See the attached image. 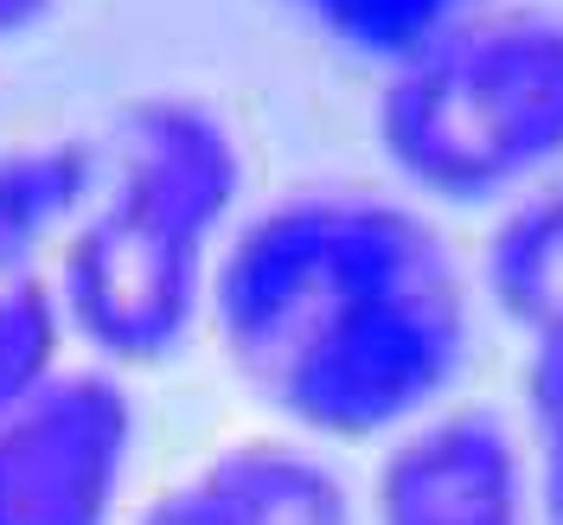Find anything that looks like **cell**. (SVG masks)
<instances>
[{
  "mask_svg": "<svg viewBox=\"0 0 563 525\" xmlns=\"http://www.w3.org/2000/svg\"><path fill=\"white\" fill-rule=\"evenodd\" d=\"M135 404L109 372H58L0 417V525H109Z\"/></svg>",
  "mask_w": 563,
  "mask_h": 525,
  "instance_id": "4",
  "label": "cell"
},
{
  "mask_svg": "<svg viewBox=\"0 0 563 525\" xmlns=\"http://www.w3.org/2000/svg\"><path fill=\"white\" fill-rule=\"evenodd\" d=\"M135 525H238V513H231L206 481H192V488H179V493H161Z\"/></svg>",
  "mask_w": 563,
  "mask_h": 525,
  "instance_id": "12",
  "label": "cell"
},
{
  "mask_svg": "<svg viewBox=\"0 0 563 525\" xmlns=\"http://www.w3.org/2000/svg\"><path fill=\"white\" fill-rule=\"evenodd\" d=\"M84 193V154H26L0 161V270Z\"/></svg>",
  "mask_w": 563,
  "mask_h": 525,
  "instance_id": "10",
  "label": "cell"
},
{
  "mask_svg": "<svg viewBox=\"0 0 563 525\" xmlns=\"http://www.w3.org/2000/svg\"><path fill=\"white\" fill-rule=\"evenodd\" d=\"M487 288L499 315L531 340L563 333V186L512 211L487 244Z\"/></svg>",
  "mask_w": 563,
  "mask_h": 525,
  "instance_id": "7",
  "label": "cell"
},
{
  "mask_svg": "<svg viewBox=\"0 0 563 525\" xmlns=\"http://www.w3.org/2000/svg\"><path fill=\"white\" fill-rule=\"evenodd\" d=\"M288 7L308 13L320 33L340 39L358 58L404 65V58H417L422 45L455 33L467 0H288Z\"/></svg>",
  "mask_w": 563,
  "mask_h": 525,
  "instance_id": "8",
  "label": "cell"
},
{
  "mask_svg": "<svg viewBox=\"0 0 563 525\" xmlns=\"http://www.w3.org/2000/svg\"><path fill=\"white\" fill-rule=\"evenodd\" d=\"M390 167L435 199H493L563 154V13L506 7L390 65L378 97Z\"/></svg>",
  "mask_w": 563,
  "mask_h": 525,
  "instance_id": "3",
  "label": "cell"
},
{
  "mask_svg": "<svg viewBox=\"0 0 563 525\" xmlns=\"http://www.w3.org/2000/svg\"><path fill=\"white\" fill-rule=\"evenodd\" d=\"M244 154L206 103L129 109L115 193L65 250V315L109 359H161L199 308L206 244L238 206Z\"/></svg>",
  "mask_w": 563,
  "mask_h": 525,
  "instance_id": "2",
  "label": "cell"
},
{
  "mask_svg": "<svg viewBox=\"0 0 563 525\" xmlns=\"http://www.w3.org/2000/svg\"><path fill=\"white\" fill-rule=\"evenodd\" d=\"M526 411L544 456V519L563 525V333L538 340L526 372Z\"/></svg>",
  "mask_w": 563,
  "mask_h": 525,
  "instance_id": "11",
  "label": "cell"
},
{
  "mask_svg": "<svg viewBox=\"0 0 563 525\" xmlns=\"http://www.w3.org/2000/svg\"><path fill=\"white\" fill-rule=\"evenodd\" d=\"M211 302L250 385L346 442L417 417L467 347V302L442 238L365 193H301L256 211Z\"/></svg>",
  "mask_w": 563,
  "mask_h": 525,
  "instance_id": "1",
  "label": "cell"
},
{
  "mask_svg": "<svg viewBox=\"0 0 563 525\" xmlns=\"http://www.w3.org/2000/svg\"><path fill=\"white\" fill-rule=\"evenodd\" d=\"M52 359H58V302L38 276L20 270L0 282V417L58 379Z\"/></svg>",
  "mask_w": 563,
  "mask_h": 525,
  "instance_id": "9",
  "label": "cell"
},
{
  "mask_svg": "<svg viewBox=\"0 0 563 525\" xmlns=\"http://www.w3.org/2000/svg\"><path fill=\"white\" fill-rule=\"evenodd\" d=\"M45 7H52V0H0V39L20 33V26H33Z\"/></svg>",
  "mask_w": 563,
  "mask_h": 525,
  "instance_id": "13",
  "label": "cell"
},
{
  "mask_svg": "<svg viewBox=\"0 0 563 525\" xmlns=\"http://www.w3.org/2000/svg\"><path fill=\"white\" fill-rule=\"evenodd\" d=\"M199 481L238 513V525H346V488L333 481V468L282 442L231 449Z\"/></svg>",
  "mask_w": 563,
  "mask_h": 525,
  "instance_id": "6",
  "label": "cell"
},
{
  "mask_svg": "<svg viewBox=\"0 0 563 525\" xmlns=\"http://www.w3.org/2000/svg\"><path fill=\"white\" fill-rule=\"evenodd\" d=\"M378 525H526V481L506 429L461 411L404 436L378 474Z\"/></svg>",
  "mask_w": 563,
  "mask_h": 525,
  "instance_id": "5",
  "label": "cell"
}]
</instances>
